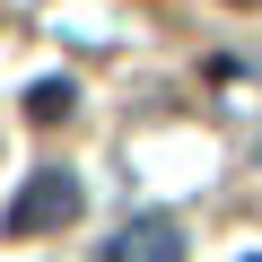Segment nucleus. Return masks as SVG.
Instances as JSON below:
<instances>
[{
  "mask_svg": "<svg viewBox=\"0 0 262 262\" xmlns=\"http://www.w3.org/2000/svg\"><path fill=\"white\" fill-rule=\"evenodd\" d=\"M105 262H184V227L166 210H149V219H131L122 236H105Z\"/></svg>",
  "mask_w": 262,
  "mask_h": 262,
  "instance_id": "obj_2",
  "label": "nucleus"
},
{
  "mask_svg": "<svg viewBox=\"0 0 262 262\" xmlns=\"http://www.w3.org/2000/svg\"><path fill=\"white\" fill-rule=\"evenodd\" d=\"M245 9H253V0H245Z\"/></svg>",
  "mask_w": 262,
  "mask_h": 262,
  "instance_id": "obj_5",
  "label": "nucleus"
},
{
  "mask_svg": "<svg viewBox=\"0 0 262 262\" xmlns=\"http://www.w3.org/2000/svg\"><path fill=\"white\" fill-rule=\"evenodd\" d=\"M70 96H79L70 79H35L27 88V122H70Z\"/></svg>",
  "mask_w": 262,
  "mask_h": 262,
  "instance_id": "obj_3",
  "label": "nucleus"
},
{
  "mask_svg": "<svg viewBox=\"0 0 262 262\" xmlns=\"http://www.w3.org/2000/svg\"><path fill=\"white\" fill-rule=\"evenodd\" d=\"M245 262H262V253H245Z\"/></svg>",
  "mask_w": 262,
  "mask_h": 262,
  "instance_id": "obj_4",
  "label": "nucleus"
},
{
  "mask_svg": "<svg viewBox=\"0 0 262 262\" xmlns=\"http://www.w3.org/2000/svg\"><path fill=\"white\" fill-rule=\"evenodd\" d=\"M70 219H79V175L70 166H35L27 192L9 201V236H61Z\"/></svg>",
  "mask_w": 262,
  "mask_h": 262,
  "instance_id": "obj_1",
  "label": "nucleus"
}]
</instances>
